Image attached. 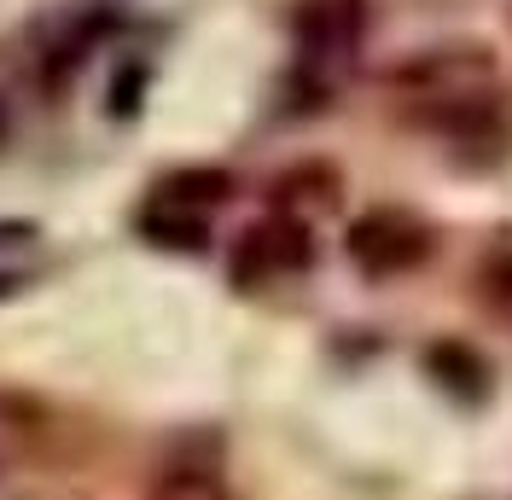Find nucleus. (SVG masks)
Segmentation results:
<instances>
[{
    "label": "nucleus",
    "instance_id": "nucleus-6",
    "mask_svg": "<svg viewBox=\"0 0 512 500\" xmlns=\"http://www.w3.org/2000/svg\"><path fill=\"white\" fill-rule=\"evenodd\" d=\"M431 367H437L443 384H454V390H478V378H483V361L460 344H437L431 349Z\"/></svg>",
    "mask_w": 512,
    "mask_h": 500
},
{
    "label": "nucleus",
    "instance_id": "nucleus-9",
    "mask_svg": "<svg viewBox=\"0 0 512 500\" xmlns=\"http://www.w3.org/2000/svg\"><path fill=\"white\" fill-rule=\"evenodd\" d=\"M6 134H12V111H6V99H0V146H6Z\"/></svg>",
    "mask_w": 512,
    "mask_h": 500
},
{
    "label": "nucleus",
    "instance_id": "nucleus-4",
    "mask_svg": "<svg viewBox=\"0 0 512 500\" xmlns=\"http://www.w3.org/2000/svg\"><path fill=\"white\" fill-rule=\"evenodd\" d=\"M140 233H146L152 245H169V250H204V239H210V216L192 210V204H175V198L152 192V204L140 210Z\"/></svg>",
    "mask_w": 512,
    "mask_h": 500
},
{
    "label": "nucleus",
    "instance_id": "nucleus-7",
    "mask_svg": "<svg viewBox=\"0 0 512 500\" xmlns=\"http://www.w3.org/2000/svg\"><path fill=\"white\" fill-rule=\"evenodd\" d=\"M483 285H489V297H501L512 309V250H501L495 262H489V274H483Z\"/></svg>",
    "mask_w": 512,
    "mask_h": 500
},
{
    "label": "nucleus",
    "instance_id": "nucleus-3",
    "mask_svg": "<svg viewBox=\"0 0 512 500\" xmlns=\"http://www.w3.org/2000/svg\"><path fill=\"white\" fill-rule=\"evenodd\" d=\"M355 41H361V12H355L350 0H309L303 12H297V47H303V64H344L355 53Z\"/></svg>",
    "mask_w": 512,
    "mask_h": 500
},
{
    "label": "nucleus",
    "instance_id": "nucleus-8",
    "mask_svg": "<svg viewBox=\"0 0 512 500\" xmlns=\"http://www.w3.org/2000/svg\"><path fill=\"white\" fill-rule=\"evenodd\" d=\"M24 239H35V221H18V216L0 221V250H6V245H24Z\"/></svg>",
    "mask_w": 512,
    "mask_h": 500
},
{
    "label": "nucleus",
    "instance_id": "nucleus-5",
    "mask_svg": "<svg viewBox=\"0 0 512 500\" xmlns=\"http://www.w3.org/2000/svg\"><path fill=\"white\" fill-rule=\"evenodd\" d=\"M163 198H175V204H192V210H216V204H227V192H233V175L227 169H181V175H169L163 181Z\"/></svg>",
    "mask_w": 512,
    "mask_h": 500
},
{
    "label": "nucleus",
    "instance_id": "nucleus-1",
    "mask_svg": "<svg viewBox=\"0 0 512 500\" xmlns=\"http://www.w3.org/2000/svg\"><path fill=\"white\" fill-rule=\"evenodd\" d=\"M431 256V233L425 221H414L408 210H367V216L350 227V262L373 280H390V274H408Z\"/></svg>",
    "mask_w": 512,
    "mask_h": 500
},
{
    "label": "nucleus",
    "instance_id": "nucleus-2",
    "mask_svg": "<svg viewBox=\"0 0 512 500\" xmlns=\"http://www.w3.org/2000/svg\"><path fill=\"white\" fill-rule=\"evenodd\" d=\"M309 227L297 216H274V221H256L251 233L239 239L233 250V280L239 285H268V280H286V274H303L309 268Z\"/></svg>",
    "mask_w": 512,
    "mask_h": 500
}]
</instances>
